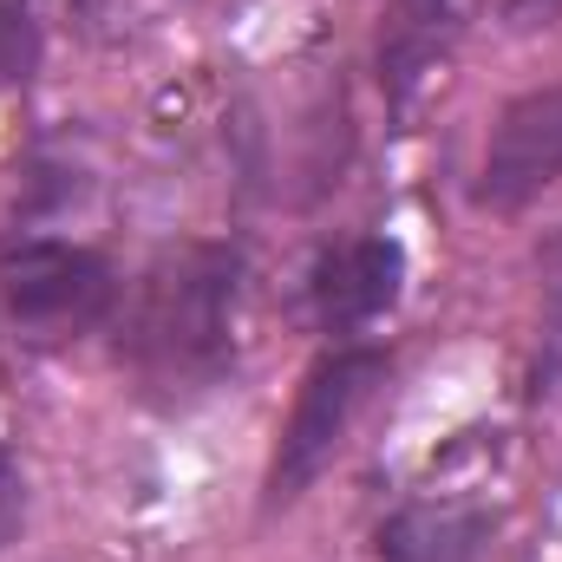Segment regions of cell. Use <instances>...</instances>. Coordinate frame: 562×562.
Returning <instances> with one entry per match:
<instances>
[{
  "instance_id": "obj_1",
  "label": "cell",
  "mask_w": 562,
  "mask_h": 562,
  "mask_svg": "<svg viewBox=\"0 0 562 562\" xmlns=\"http://www.w3.org/2000/svg\"><path fill=\"white\" fill-rule=\"evenodd\" d=\"M236 307L243 249L236 243H164L132 281L119 353L150 406L177 413L210 400L236 373Z\"/></svg>"
},
{
  "instance_id": "obj_2",
  "label": "cell",
  "mask_w": 562,
  "mask_h": 562,
  "mask_svg": "<svg viewBox=\"0 0 562 562\" xmlns=\"http://www.w3.org/2000/svg\"><path fill=\"white\" fill-rule=\"evenodd\" d=\"M0 307L33 347H66L119 307V276L66 236H13L0 249Z\"/></svg>"
},
{
  "instance_id": "obj_3",
  "label": "cell",
  "mask_w": 562,
  "mask_h": 562,
  "mask_svg": "<svg viewBox=\"0 0 562 562\" xmlns=\"http://www.w3.org/2000/svg\"><path fill=\"white\" fill-rule=\"evenodd\" d=\"M386 367H393L386 347H367V340H340V347H327V353L307 367V380H301V393H294V413L281 425L276 464H269V510L294 504V497L334 464L347 425L367 406V393L386 380Z\"/></svg>"
},
{
  "instance_id": "obj_4",
  "label": "cell",
  "mask_w": 562,
  "mask_h": 562,
  "mask_svg": "<svg viewBox=\"0 0 562 562\" xmlns=\"http://www.w3.org/2000/svg\"><path fill=\"white\" fill-rule=\"evenodd\" d=\"M550 183H562V86H537L517 92L484 138V164H477V210L491 216H517L530 210Z\"/></svg>"
},
{
  "instance_id": "obj_5",
  "label": "cell",
  "mask_w": 562,
  "mask_h": 562,
  "mask_svg": "<svg viewBox=\"0 0 562 562\" xmlns=\"http://www.w3.org/2000/svg\"><path fill=\"white\" fill-rule=\"evenodd\" d=\"M406 288V249L393 236H347L327 243L307 269V314L321 334H367L400 307Z\"/></svg>"
},
{
  "instance_id": "obj_6",
  "label": "cell",
  "mask_w": 562,
  "mask_h": 562,
  "mask_svg": "<svg viewBox=\"0 0 562 562\" xmlns=\"http://www.w3.org/2000/svg\"><path fill=\"white\" fill-rule=\"evenodd\" d=\"M497 517L464 497H419L380 524V562H484Z\"/></svg>"
},
{
  "instance_id": "obj_7",
  "label": "cell",
  "mask_w": 562,
  "mask_h": 562,
  "mask_svg": "<svg viewBox=\"0 0 562 562\" xmlns=\"http://www.w3.org/2000/svg\"><path fill=\"white\" fill-rule=\"evenodd\" d=\"M40 13L33 0H0V86H26L40 72Z\"/></svg>"
},
{
  "instance_id": "obj_8",
  "label": "cell",
  "mask_w": 562,
  "mask_h": 562,
  "mask_svg": "<svg viewBox=\"0 0 562 562\" xmlns=\"http://www.w3.org/2000/svg\"><path fill=\"white\" fill-rule=\"evenodd\" d=\"M20 524H26V471H20V458L0 445V557H7V543L20 537Z\"/></svg>"
},
{
  "instance_id": "obj_9",
  "label": "cell",
  "mask_w": 562,
  "mask_h": 562,
  "mask_svg": "<svg viewBox=\"0 0 562 562\" xmlns=\"http://www.w3.org/2000/svg\"><path fill=\"white\" fill-rule=\"evenodd\" d=\"M504 13H510V26H543L562 13V0H504Z\"/></svg>"
}]
</instances>
